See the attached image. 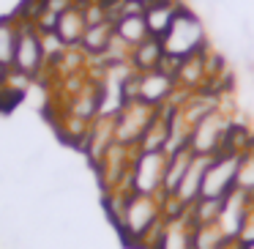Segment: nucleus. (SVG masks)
<instances>
[{
  "mask_svg": "<svg viewBox=\"0 0 254 249\" xmlns=\"http://www.w3.org/2000/svg\"><path fill=\"white\" fill-rule=\"evenodd\" d=\"M164 200L156 194H137L128 192L123 211L118 214V219L112 225L118 227L121 238L128 247H139V249H153L161 238L164 230Z\"/></svg>",
  "mask_w": 254,
  "mask_h": 249,
  "instance_id": "1",
  "label": "nucleus"
},
{
  "mask_svg": "<svg viewBox=\"0 0 254 249\" xmlns=\"http://www.w3.org/2000/svg\"><path fill=\"white\" fill-rule=\"evenodd\" d=\"M161 44H164V55L172 61H186V58L197 55V52L208 50V25L199 17L194 8L183 6L181 14L175 17V22L170 25L164 36H161Z\"/></svg>",
  "mask_w": 254,
  "mask_h": 249,
  "instance_id": "2",
  "label": "nucleus"
},
{
  "mask_svg": "<svg viewBox=\"0 0 254 249\" xmlns=\"http://www.w3.org/2000/svg\"><path fill=\"white\" fill-rule=\"evenodd\" d=\"M232 129V115L227 110H213L191 129V137H189V148L197 156H216L224 151L227 145V134Z\"/></svg>",
  "mask_w": 254,
  "mask_h": 249,
  "instance_id": "3",
  "label": "nucleus"
},
{
  "mask_svg": "<svg viewBox=\"0 0 254 249\" xmlns=\"http://www.w3.org/2000/svg\"><path fill=\"white\" fill-rule=\"evenodd\" d=\"M167 172V154L164 151H134L128 189L137 194H156L161 197Z\"/></svg>",
  "mask_w": 254,
  "mask_h": 249,
  "instance_id": "4",
  "label": "nucleus"
},
{
  "mask_svg": "<svg viewBox=\"0 0 254 249\" xmlns=\"http://www.w3.org/2000/svg\"><path fill=\"white\" fill-rule=\"evenodd\" d=\"M11 69L19 74H25L28 80H36L41 72H47V55H44L41 33L30 22H25V19H19V33H17V47H14Z\"/></svg>",
  "mask_w": 254,
  "mask_h": 249,
  "instance_id": "5",
  "label": "nucleus"
},
{
  "mask_svg": "<svg viewBox=\"0 0 254 249\" xmlns=\"http://www.w3.org/2000/svg\"><path fill=\"white\" fill-rule=\"evenodd\" d=\"M156 107L145 104L139 99H131L115 112V143L118 145H126V148L137 151L142 134L148 132V126L153 123L156 118Z\"/></svg>",
  "mask_w": 254,
  "mask_h": 249,
  "instance_id": "6",
  "label": "nucleus"
},
{
  "mask_svg": "<svg viewBox=\"0 0 254 249\" xmlns=\"http://www.w3.org/2000/svg\"><path fill=\"white\" fill-rule=\"evenodd\" d=\"M238 162H241V154H235V151H221V154L210 156L208 170H205V178H202V194L199 197L224 200L235 189Z\"/></svg>",
  "mask_w": 254,
  "mask_h": 249,
  "instance_id": "7",
  "label": "nucleus"
},
{
  "mask_svg": "<svg viewBox=\"0 0 254 249\" xmlns=\"http://www.w3.org/2000/svg\"><path fill=\"white\" fill-rule=\"evenodd\" d=\"M178 96V83L175 74H170L167 69H153V72L137 74V96L134 99L145 101L150 107H164Z\"/></svg>",
  "mask_w": 254,
  "mask_h": 249,
  "instance_id": "8",
  "label": "nucleus"
},
{
  "mask_svg": "<svg viewBox=\"0 0 254 249\" xmlns=\"http://www.w3.org/2000/svg\"><path fill=\"white\" fill-rule=\"evenodd\" d=\"M249 208H252V194L241 192V189H232V192L221 200L216 225H219V230L224 233V238L230 244H235V238H238V233H241V225H243V219H246Z\"/></svg>",
  "mask_w": 254,
  "mask_h": 249,
  "instance_id": "9",
  "label": "nucleus"
},
{
  "mask_svg": "<svg viewBox=\"0 0 254 249\" xmlns=\"http://www.w3.org/2000/svg\"><path fill=\"white\" fill-rule=\"evenodd\" d=\"M112 145H115V115H99L88 129V137L82 143V154L96 167Z\"/></svg>",
  "mask_w": 254,
  "mask_h": 249,
  "instance_id": "10",
  "label": "nucleus"
},
{
  "mask_svg": "<svg viewBox=\"0 0 254 249\" xmlns=\"http://www.w3.org/2000/svg\"><path fill=\"white\" fill-rule=\"evenodd\" d=\"M85 30H88L85 8H82V3H74L71 8H66V11L58 17L55 30H52V33L61 39V44L66 47V50H74V47H79V41H82Z\"/></svg>",
  "mask_w": 254,
  "mask_h": 249,
  "instance_id": "11",
  "label": "nucleus"
},
{
  "mask_svg": "<svg viewBox=\"0 0 254 249\" xmlns=\"http://www.w3.org/2000/svg\"><path fill=\"white\" fill-rule=\"evenodd\" d=\"M112 41H115V22H112V19L88 25L82 41H79V52H82L88 61H101V58L107 55Z\"/></svg>",
  "mask_w": 254,
  "mask_h": 249,
  "instance_id": "12",
  "label": "nucleus"
},
{
  "mask_svg": "<svg viewBox=\"0 0 254 249\" xmlns=\"http://www.w3.org/2000/svg\"><path fill=\"white\" fill-rule=\"evenodd\" d=\"M186 6L183 0H153L150 6H145V22H148L150 36L161 39L170 30V25L175 22V17L181 14V8Z\"/></svg>",
  "mask_w": 254,
  "mask_h": 249,
  "instance_id": "13",
  "label": "nucleus"
},
{
  "mask_svg": "<svg viewBox=\"0 0 254 249\" xmlns=\"http://www.w3.org/2000/svg\"><path fill=\"white\" fill-rule=\"evenodd\" d=\"M153 249H194V236H191V222L186 214L181 216H167L161 238Z\"/></svg>",
  "mask_w": 254,
  "mask_h": 249,
  "instance_id": "14",
  "label": "nucleus"
},
{
  "mask_svg": "<svg viewBox=\"0 0 254 249\" xmlns=\"http://www.w3.org/2000/svg\"><path fill=\"white\" fill-rule=\"evenodd\" d=\"M164 44H161V39H156V36H148V39L142 41V44H137L131 50V55H128V63H131V69L137 74L142 72H153V69H161V63H164Z\"/></svg>",
  "mask_w": 254,
  "mask_h": 249,
  "instance_id": "15",
  "label": "nucleus"
},
{
  "mask_svg": "<svg viewBox=\"0 0 254 249\" xmlns=\"http://www.w3.org/2000/svg\"><path fill=\"white\" fill-rule=\"evenodd\" d=\"M115 36L128 47V50H134L137 44H142V41L150 36L148 22H145V14H121V17L115 19Z\"/></svg>",
  "mask_w": 254,
  "mask_h": 249,
  "instance_id": "16",
  "label": "nucleus"
},
{
  "mask_svg": "<svg viewBox=\"0 0 254 249\" xmlns=\"http://www.w3.org/2000/svg\"><path fill=\"white\" fill-rule=\"evenodd\" d=\"M191 148H181L175 151V154H167V172H164V189H161V200L172 197L178 189V183H181L183 172H186L189 162H191Z\"/></svg>",
  "mask_w": 254,
  "mask_h": 249,
  "instance_id": "17",
  "label": "nucleus"
},
{
  "mask_svg": "<svg viewBox=\"0 0 254 249\" xmlns=\"http://www.w3.org/2000/svg\"><path fill=\"white\" fill-rule=\"evenodd\" d=\"M19 33V19L17 17H0V66L11 69L14 61V47H17Z\"/></svg>",
  "mask_w": 254,
  "mask_h": 249,
  "instance_id": "18",
  "label": "nucleus"
},
{
  "mask_svg": "<svg viewBox=\"0 0 254 249\" xmlns=\"http://www.w3.org/2000/svg\"><path fill=\"white\" fill-rule=\"evenodd\" d=\"M191 236H194V249H230L232 247L216 222H210V225H191Z\"/></svg>",
  "mask_w": 254,
  "mask_h": 249,
  "instance_id": "19",
  "label": "nucleus"
},
{
  "mask_svg": "<svg viewBox=\"0 0 254 249\" xmlns=\"http://www.w3.org/2000/svg\"><path fill=\"white\" fill-rule=\"evenodd\" d=\"M235 189H241V192H246V194H254V148H249L241 154Z\"/></svg>",
  "mask_w": 254,
  "mask_h": 249,
  "instance_id": "20",
  "label": "nucleus"
},
{
  "mask_svg": "<svg viewBox=\"0 0 254 249\" xmlns=\"http://www.w3.org/2000/svg\"><path fill=\"white\" fill-rule=\"evenodd\" d=\"M235 247H238V249H249V247H254V205L249 208L246 219H243L241 233H238V238H235Z\"/></svg>",
  "mask_w": 254,
  "mask_h": 249,
  "instance_id": "21",
  "label": "nucleus"
},
{
  "mask_svg": "<svg viewBox=\"0 0 254 249\" xmlns=\"http://www.w3.org/2000/svg\"><path fill=\"white\" fill-rule=\"evenodd\" d=\"M131 3H139V6L145 8V6H150V3H153V0H131Z\"/></svg>",
  "mask_w": 254,
  "mask_h": 249,
  "instance_id": "22",
  "label": "nucleus"
},
{
  "mask_svg": "<svg viewBox=\"0 0 254 249\" xmlns=\"http://www.w3.org/2000/svg\"><path fill=\"white\" fill-rule=\"evenodd\" d=\"M252 205H254V194H252Z\"/></svg>",
  "mask_w": 254,
  "mask_h": 249,
  "instance_id": "23",
  "label": "nucleus"
}]
</instances>
